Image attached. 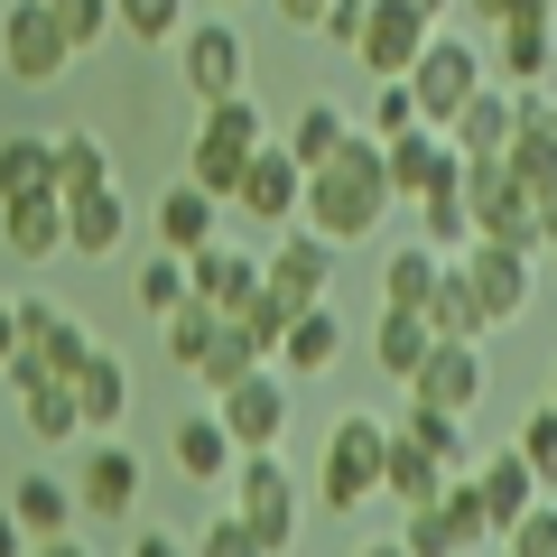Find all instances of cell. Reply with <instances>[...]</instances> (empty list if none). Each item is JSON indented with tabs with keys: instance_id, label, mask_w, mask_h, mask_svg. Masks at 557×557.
<instances>
[{
	"instance_id": "cell-1",
	"label": "cell",
	"mask_w": 557,
	"mask_h": 557,
	"mask_svg": "<svg viewBox=\"0 0 557 557\" xmlns=\"http://www.w3.org/2000/svg\"><path fill=\"white\" fill-rule=\"evenodd\" d=\"M391 205H399V186H391V149H381L372 131H354L325 168H307V205H298V223H317V233L344 251V242H372L381 223H391Z\"/></svg>"
},
{
	"instance_id": "cell-2",
	"label": "cell",
	"mask_w": 557,
	"mask_h": 557,
	"mask_svg": "<svg viewBox=\"0 0 557 557\" xmlns=\"http://www.w3.org/2000/svg\"><path fill=\"white\" fill-rule=\"evenodd\" d=\"M260 149H270V121H260V102H251V94H223V102H205V112H196V139H186V177H196L205 196L233 205L242 168H251Z\"/></svg>"
},
{
	"instance_id": "cell-3",
	"label": "cell",
	"mask_w": 557,
	"mask_h": 557,
	"mask_svg": "<svg viewBox=\"0 0 557 557\" xmlns=\"http://www.w3.org/2000/svg\"><path fill=\"white\" fill-rule=\"evenodd\" d=\"M483 84H493V57H483L465 28H437V38L418 47V65H409V94H418V121H428V131H446Z\"/></svg>"
},
{
	"instance_id": "cell-4",
	"label": "cell",
	"mask_w": 557,
	"mask_h": 557,
	"mask_svg": "<svg viewBox=\"0 0 557 557\" xmlns=\"http://www.w3.org/2000/svg\"><path fill=\"white\" fill-rule=\"evenodd\" d=\"M233 511L260 530V548L288 557L298 548V520H307V483L278 465V446H251V456L233 465Z\"/></svg>"
},
{
	"instance_id": "cell-5",
	"label": "cell",
	"mask_w": 557,
	"mask_h": 557,
	"mask_svg": "<svg viewBox=\"0 0 557 557\" xmlns=\"http://www.w3.org/2000/svg\"><path fill=\"white\" fill-rule=\"evenodd\" d=\"M381 456H391V428H381V418H362V409L335 418V428H325V456H317V502L354 520L362 502L381 493Z\"/></svg>"
},
{
	"instance_id": "cell-6",
	"label": "cell",
	"mask_w": 557,
	"mask_h": 557,
	"mask_svg": "<svg viewBox=\"0 0 557 557\" xmlns=\"http://www.w3.org/2000/svg\"><path fill=\"white\" fill-rule=\"evenodd\" d=\"M483 539H493V511H483L474 474H446L437 502H409V520H399V548L409 557H474Z\"/></svg>"
},
{
	"instance_id": "cell-7",
	"label": "cell",
	"mask_w": 557,
	"mask_h": 557,
	"mask_svg": "<svg viewBox=\"0 0 557 557\" xmlns=\"http://www.w3.org/2000/svg\"><path fill=\"white\" fill-rule=\"evenodd\" d=\"M465 205H474V242H502V251L539 260V196L502 159H465Z\"/></svg>"
},
{
	"instance_id": "cell-8",
	"label": "cell",
	"mask_w": 557,
	"mask_h": 557,
	"mask_svg": "<svg viewBox=\"0 0 557 557\" xmlns=\"http://www.w3.org/2000/svg\"><path fill=\"white\" fill-rule=\"evenodd\" d=\"M0 65L20 84H57L65 65H75V38L57 28L47 0H0Z\"/></svg>"
},
{
	"instance_id": "cell-9",
	"label": "cell",
	"mask_w": 557,
	"mask_h": 557,
	"mask_svg": "<svg viewBox=\"0 0 557 557\" xmlns=\"http://www.w3.org/2000/svg\"><path fill=\"white\" fill-rule=\"evenodd\" d=\"M335 270H344V251L317 233V223H278V242H270V260H260V278H270L278 298H298V307H325V288H335Z\"/></svg>"
},
{
	"instance_id": "cell-10",
	"label": "cell",
	"mask_w": 557,
	"mask_h": 557,
	"mask_svg": "<svg viewBox=\"0 0 557 557\" xmlns=\"http://www.w3.org/2000/svg\"><path fill=\"white\" fill-rule=\"evenodd\" d=\"M483 391H493V381H483V344H465V335H437L428 362L409 372V399L418 409H446V418H474Z\"/></svg>"
},
{
	"instance_id": "cell-11",
	"label": "cell",
	"mask_w": 557,
	"mask_h": 557,
	"mask_svg": "<svg viewBox=\"0 0 557 557\" xmlns=\"http://www.w3.org/2000/svg\"><path fill=\"white\" fill-rule=\"evenodd\" d=\"M437 38V20L428 10H409V0H372V20H362V38H354V65L372 84H391V75H409L418 65V47Z\"/></svg>"
},
{
	"instance_id": "cell-12",
	"label": "cell",
	"mask_w": 557,
	"mask_h": 557,
	"mask_svg": "<svg viewBox=\"0 0 557 557\" xmlns=\"http://www.w3.org/2000/svg\"><path fill=\"white\" fill-rule=\"evenodd\" d=\"M465 278H474V298H483V317L493 325H520L530 317V298H539V260L530 251H502V242H465Z\"/></svg>"
},
{
	"instance_id": "cell-13",
	"label": "cell",
	"mask_w": 557,
	"mask_h": 557,
	"mask_svg": "<svg viewBox=\"0 0 557 557\" xmlns=\"http://www.w3.org/2000/svg\"><path fill=\"white\" fill-rule=\"evenodd\" d=\"M391 149V186H399V205H428V196H446V186H465V149L446 131H399V139H381Z\"/></svg>"
},
{
	"instance_id": "cell-14",
	"label": "cell",
	"mask_w": 557,
	"mask_h": 557,
	"mask_svg": "<svg viewBox=\"0 0 557 557\" xmlns=\"http://www.w3.org/2000/svg\"><path fill=\"white\" fill-rule=\"evenodd\" d=\"M233 205L260 223V233H278V223H298V205H307V168L288 159V139H270L251 168H242V186H233Z\"/></svg>"
},
{
	"instance_id": "cell-15",
	"label": "cell",
	"mask_w": 557,
	"mask_h": 557,
	"mask_svg": "<svg viewBox=\"0 0 557 557\" xmlns=\"http://www.w3.org/2000/svg\"><path fill=\"white\" fill-rule=\"evenodd\" d=\"M214 409H223V428H233V446L251 456V446H278V437H288V418H298V399L278 391V372L260 362V372H242L233 391L214 399Z\"/></svg>"
},
{
	"instance_id": "cell-16",
	"label": "cell",
	"mask_w": 557,
	"mask_h": 557,
	"mask_svg": "<svg viewBox=\"0 0 557 557\" xmlns=\"http://www.w3.org/2000/svg\"><path fill=\"white\" fill-rule=\"evenodd\" d=\"M177 75H186V94H196V102L242 94V38L223 20H186L177 28Z\"/></svg>"
},
{
	"instance_id": "cell-17",
	"label": "cell",
	"mask_w": 557,
	"mask_h": 557,
	"mask_svg": "<svg viewBox=\"0 0 557 557\" xmlns=\"http://www.w3.org/2000/svg\"><path fill=\"white\" fill-rule=\"evenodd\" d=\"M75 502H84L94 520H131V511H139V456H131V437H94V446H84Z\"/></svg>"
},
{
	"instance_id": "cell-18",
	"label": "cell",
	"mask_w": 557,
	"mask_h": 557,
	"mask_svg": "<svg viewBox=\"0 0 557 557\" xmlns=\"http://www.w3.org/2000/svg\"><path fill=\"white\" fill-rule=\"evenodd\" d=\"M20 325H28V354H38L57 381H75L84 362H94V325H84V307H57V298H20Z\"/></svg>"
},
{
	"instance_id": "cell-19",
	"label": "cell",
	"mask_w": 557,
	"mask_h": 557,
	"mask_svg": "<svg viewBox=\"0 0 557 557\" xmlns=\"http://www.w3.org/2000/svg\"><path fill=\"white\" fill-rule=\"evenodd\" d=\"M121 242H131V196H121V186L65 196V251L75 260H121Z\"/></svg>"
},
{
	"instance_id": "cell-20",
	"label": "cell",
	"mask_w": 557,
	"mask_h": 557,
	"mask_svg": "<svg viewBox=\"0 0 557 557\" xmlns=\"http://www.w3.org/2000/svg\"><path fill=\"white\" fill-rule=\"evenodd\" d=\"M149 233H159V251H205V242H223V196H205L196 177H177L149 205Z\"/></svg>"
},
{
	"instance_id": "cell-21",
	"label": "cell",
	"mask_w": 557,
	"mask_h": 557,
	"mask_svg": "<svg viewBox=\"0 0 557 557\" xmlns=\"http://www.w3.org/2000/svg\"><path fill=\"white\" fill-rule=\"evenodd\" d=\"M168 456H177L186 483H233L242 446H233V428H223V409H186V418H177V437H168Z\"/></svg>"
},
{
	"instance_id": "cell-22",
	"label": "cell",
	"mask_w": 557,
	"mask_h": 557,
	"mask_svg": "<svg viewBox=\"0 0 557 557\" xmlns=\"http://www.w3.org/2000/svg\"><path fill=\"white\" fill-rule=\"evenodd\" d=\"M474 493H483V511H493V539H502L539 493H548V483H539V465L520 456V446H502V456H474Z\"/></svg>"
},
{
	"instance_id": "cell-23",
	"label": "cell",
	"mask_w": 557,
	"mask_h": 557,
	"mask_svg": "<svg viewBox=\"0 0 557 557\" xmlns=\"http://www.w3.org/2000/svg\"><path fill=\"white\" fill-rule=\"evenodd\" d=\"M75 409H84V437H121V418H131V362L94 344V362L75 372Z\"/></svg>"
},
{
	"instance_id": "cell-24",
	"label": "cell",
	"mask_w": 557,
	"mask_h": 557,
	"mask_svg": "<svg viewBox=\"0 0 557 557\" xmlns=\"http://www.w3.org/2000/svg\"><path fill=\"white\" fill-rule=\"evenodd\" d=\"M511 131H520V102H511V84H483V94L465 102L456 121H446V139H456L465 159H502V149H511Z\"/></svg>"
},
{
	"instance_id": "cell-25",
	"label": "cell",
	"mask_w": 557,
	"mask_h": 557,
	"mask_svg": "<svg viewBox=\"0 0 557 557\" xmlns=\"http://www.w3.org/2000/svg\"><path fill=\"white\" fill-rule=\"evenodd\" d=\"M186 288H196L205 307H223V317H233V307L260 288V260L233 251V242H205V251H186Z\"/></svg>"
},
{
	"instance_id": "cell-26",
	"label": "cell",
	"mask_w": 557,
	"mask_h": 557,
	"mask_svg": "<svg viewBox=\"0 0 557 557\" xmlns=\"http://www.w3.org/2000/svg\"><path fill=\"white\" fill-rule=\"evenodd\" d=\"M10 511H20V530H28V539H65L84 502H75V483H57V474L38 465V474H20V483H10Z\"/></svg>"
},
{
	"instance_id": "cell-27",
	"label": "cell",
	"mask_w": 557,
	"mask_h": 557,
	"mask_svg": "<svg viewBox=\"0 0 557 557\" xmlns=\"http://www.w3.org/2000/svg\"><path fill=\"white\" fill-rule=\"evenodd\" d=\"M0 242L20 260H57L65 251V196H20V205H0Z\"/></svg>"
},
{
	"instance_id": "cell-28",
	"label": "cell",
	"mask_w": 557,
	"mask_h": 557,
	"mask_svg": "<svg viewBox=\"0 0 557 557\" xmlns=\"http://www.w3.org/2000/svg\"><path fill=\"white\" fill-rule=\"evenodd\" d=\"M20 196H57V139L38 131L0 139V205H20Z\"/></svg>"
},
{
	"instance_id": "cell-29",
	"label": "cell",
	"mask_w": 557,
	"mask_h": 557,
	"mask_svg": "<svg viewBox=\"0 0 557 557\" xmlns=\"http://www.w3.org/2000/svg\"><path fill=\"white\" fill-rule=\"evenodd\" d=\"M428 325H437V335H465V344L493 335V317H483V298H474V278H465V260H446V270H437V288H428Z\"/></svg>"
},
{
	"instance_id": "cell-30",
	"label": "cell",
	"mask_w": 557,
	"mask_h": 557,
	"mask_svg": "<svg viewBox=\"0 0 557 557\" xmlns=\"http://www.w3.org/2000/svg\"><path fill=\"white\" fill-rule=\"evenodd\" d=\"M20 418H28V437H38V446H75V437H84L75 381H57V372H47V381H28V391H20Z\"/></svg>"
},
{
	"instance_id": "cell-31",
	"label": "cell",
	"mask_w": 557,
	"mask_h": 557,
	"mask_svg": "<svg viewBox=\"0 0 557 557\" xmlns=\"http://www.w3.org/2000/svg\"><path fill=\"white\" fill-rule=\"evenodd\" d=\"M437 483H446V465L428 456V446L409 437V428H391V456H381V493L409 511V502H437Z\"/></svg>"
},
{
	"instance_id": "cell-32",
	"label": "cell",
	"mask_w": 557,
	"mask_h": 557,
	"mask_svg": "<svg viewBox=\"0 0 557 557\" xmlns=\"http://www.w3.org/2000/svg\"><path fill=\"white\" fill-rule=\"evenodd\" d=\"M428 344H437V325L418 317V307H381V325H372V362L391 381H409L418 362H428Z\"/></svg>"
},
{
	"instance_id": "cell-33",
	"label": "cell",
	"mask_w": 557,
	"mask_h": 557,
	"mask_svg": "<svg viewBox=\"0 0 557 557\" xmlns=\"http://www.w3.org/2000/svg\"><path fill=\"white\" fill-rule=\"evenodd\" d=\"M344 354V317L335 307H298V325L278 335V372H325Z\"/></svg>"
},
{
	"instance_id": "cell-34",
	"label": "cell",
	"mask_w": 557,
	"mask_h": 557,
	"mask_svg": "<svg viewBox=\"0 0 557 557\" xmlns=\"http://www.w3.org/2000/svg\"><path fill=\"white\" fill-rule=\"evenodd\" d=\"M446 251H428V242H399L391 260H381V307H418L428 317V288H437Z\"/></svg>"
},
{
	"instance_id": "cell-35",
	"label": "cell",
	"mask_w": 557,
	"mask_h": 557,
	"mask_svg": "<svg viewBox=\"0 0 557 557\" xmlns=\"http://www.w3.org/2000/svg\"><path fill=\"white\" fill-rule=\"evenodd\" d=\"M278 139H288V159H298V168H325L344 139H354V112H344V102H307V112L288 121Z\"/></svg>"
},
{
	"instance_id": "cell-36",
	"label": "cell",
	"mask_w": 557,
	"mask_h": 557,
	"mask_svg": "<svg viewBox=\"0 0 557 557\" xmlns=\"http://www.w3.org/2000/svg\"><path fill=\"white\" fill-rule=\"evenodd\" d=\"M260 362H270V354H260V344H251V325H242V317H223L214 325V344H205V362H196V381H205V391H233V381L242 372H260Z\"/></svg>"
},
{
	"instance_id": "cell-37",
	"label": "cell",
	"mask_w": 557,
	"mask_h": 557,
	"mask_svg": "<svg viewBox=\"0 0 557 557\" xmlns=\"http://www.w3.org/2000/svg\"><path fill=\"white\" fill-rule=\"evenodd\" d=\"M94 186H112L102 131H57V196H94Z\"/></svg>"
},
{
	"instance_id": "cell-38",
	"label": "cell",
	"mask_w": 557,
	"mask_h": 557,
	"mask_svg": "<svg viewBox=\"0 0 557 557\" xmlns=\"http://www.w3.org/2000/svg\"><path fill=\"white\" fill-rule=\"evenodd\" d=\"M493 57H502V84H548L557 28H493Z\"/></svg>"
},
{
	"instance_id": "cell-39",
	"label": "cell",
	"mask_w": 557,
	"mask_h": 557,
	"mask_svg": "<svg viewBox=\"0 0 557 557\" xmlns=\"http://www.w3.org/2000/svg\"><path fill=\"white\" fill-rule=\"evenodd\" d=\"M399 428H409V437L428 446V456H437L446 474H474V446H465V418H446V409H418V399H409V418H399Z\"/></svg>"
},
{
	"instance_id": "cell-40",
	"label": "cell",
	"mask_w": 557,
	"mask_h": 557,
	"mask_svg": "<svg viewBox=\"0 0 557 557\" xmlns=\"http://www.w3.org/2000/svg\"><path fill=\"white\" fill-rule=\"evenodd\" d=\"M131 288H139V307H149V317H177L186 298H196V288H186V251H149L131 270Z\"/></svg>"
},
{
	"instance_id": "cell-41",
	"label": "cell",
	"mask_w": 557,
	"mask_h": 557,
	"mask_svg": "<svg viewBox=\"0 0 557 557\" xmlns=\"http://www.w3.org/2000/svg\"><path fill=\"white\" fill-rule=\"evenodd\" d=\"M418 242H428V251H446V260L474 242V205H465V186H446V196L418 205Z\"/></svg>"
},
{
	"instance_id": "cell-42",
	"label": "cell",
	"mask_w": 557,
	"mask_h": 557,
	"mask_svg": "<svg viewBox=\"0 0 557 557\" xmlns=\"http://www.w3.org/2000/svg\"><path fill=\"white\" fill-rule=\"evenodd\" d=\"M112 28H131L139 47H177V28H186V0H112Z\"/></svg>"
},
{
	"instance_id": "cell-43",
	"label": "cell",
	"mask_w": 557,
	"mask_h": 557,
	"mask_svg": "<svg viewBox=\"0 0 557 557\" xmlns=\"http://www.w3.org/2000/svg\"><path fill=\"white\" fill-rule=\"evenodd\" d=\"M233 317H242V325H251V344H260V354H270V362H278V335H288V325H298V298H278L270 278H260L251 298H242V307H233Z\"/></svg>"
},
{
	"instance_id": "cell-44",
	"label": "cell",
	"mask_w": 557,
	"mask_h": 557,
	"mask_svg": "<svg viewBox=\"0 0 557 557\" xmlns=\"http://www.w3.org/2000/svg\"><path fill=\"white\" fill-rule=\"evenodd\" d=\"M214 325H223V307L186 298L177 317H168V362H177V372H196V362H205V344H214Z\"/></svg>"
},
{
	"instance_id": "cell-45",
	"label": "cell",
	"mask_w": 557,
	"mask_h": 557,
	"mask_svg": "<svg viewBox=\"0 0 557 557\" xmlns=\"http://www.w3.org/2000/svg\"><path fill=\"white\" fill-rule=\"evenodd\" d=\"M362 131H372V139H399V131H418V94H409V75L372 84V112H362Z\"/></svg>"
},
{
	"instance_id": "cell-46",
	"label": "cell",
	"mask_w": 557,
	"mask_h": 557,
	"mask_svg": "<svg viewBox=\"0 0 557 557\" xmlns=\"http://www.w3.org/2000/svg\"><path fill=\"white\" fill-rule=\"evenodd\" d=\"M502 557H557V502H548V493L502 530Z\"/></svg>"
},
{
	"instance_id": "cell-47",
	"label": "cell",
	"mask_w": 557,
	"mask_h": 557,
	"mask_svg": "<svg viewBox=\"0 0 557 557\" xmlns=\"http://www.w3.org/2000/svg\"><path fill=\"white\" fill-rule=\"evenodd\" d=\"M456 10L483 28H557V0H456Z\"/></svg>"
},
{
	"instance_id": "cell-48",
	"label": "cell",
	"mask_w": 557,
	"mask_h": 557,
	"mask_svg": "<svg viewBox=\"0 0 557 557\" xmlns=\"http://www.w3.org/2000/svg\"><path fill=\"white\" fill-rule=\"evenodd\" d=\"M196 557H270V548H260V530H251L242 511H214V520L196 530Z\"/></svg>"
},
{
	"instance_id": "cell-49",
	"label": "cell",
	"mask_w": 557,
	"mask_h": 557,
	"mask_svg": "<svg viewBox=\"0 0 557 557\" xmlns=\"http://www.w3.org/2000/svg\"><path fill=\"white\" fill-rule=\"evenodd\" d=\"M47 10H57V28L75 38V57H84V47H102V38H112V0H47Z\"/></svg>"
},
{
	"instance_id": "cell-50",
	"label": "cell",
	"mask_w": 557,
	"mask_h": 557,
	"mask_svg": "<svg viewBox=\"0 0 557 557\" xmlns=\"http://www.w3.org/2000/svg\"><path fill=\"white\" fill-rule=\"evenodd\" d=\"M520 456H530L539 483L557 493V399H539V409H530V428H520Z\"/></svg>"
},
{
	"instance_id": "cell-51",
	"label": "cell",
	"mask_w": 557,
	"mask_h": 557,
	"mask_svg": "<svg viewBox=\"0 0 557 557\" xmlns=\"http://www.w3.org/2000/svg\"><path fill=\"white\" fill-rule=\"evenodd\" d=\"M362 20H372V0H335V10H325V20H317V38H325V47H344V57H354Z\"/></svg>"
},
{
	"instance_id": "cell-52",
	"label": "cell",
	"mask_w": 557,
	"mask_h": 557,
	"mask_svg": "<svg viewBox=\"0 0 557 557\" xmlns=\"http://www.w3.org/2000/svg\"><path fill=\"white\" fill-rule=\"evenodd\" d=\"M131 557H196V530H139Z\"/></svg>"
},
{
	"instance_id": "cell-53",
	"label": "cell",
	"mask_w": 557,
	"mask_h": 557,
	"mask_svg": "<svg viewBox=\"0 0 557 557\" xmlns=\"http://www.w3.org/2000/svg\"><path fill=\"white\" fill-rule=\"evenodd\" d=\"M325 10H335V0H278V28H307V38H317Z\"/></svg>"
},
{
	"instance_id": "cell-54",
	"label": "cell",
	"mask_w": 557,
	"mask_h": 557,
	"mask_svg": "<svg viewBox=\"0 0 557 557\" xmlns=\"http://www.w3.org/2000/svg\"><path fill=\"white\" fill-rule=\"evenodd\" d=\"M28 344V325H20V298H0V372H10V354Z\"/></svg>"
},
{
	"instance_id": "cell-55",
	"label": "cell",
	"mask_w": 557,
	"mask_h": 557,
	"mask_svg": "<svg viewBox=\"0 0 557 557\" xmlns=\"http://www.w3.org/2000/svg\"><path fill=\"white\" fill-rule=\"evenodd\" d=\"M28 548H38V539H28V530H20V511L0 502V557H28Z\"/></svg>"
},
{
	"instance_id": "cell-56",
	"label": "cell",
	"mask_w": 557,
	"mask_h": 557,
	"mask_svg": "<svg viewBox=\"0 0 557 557\" xmlns=\"http://www.w3.org/2000/svg\"><path fill=\"white\" fill-rule=\"evenodd\" d=\"M28 557H94V548H84V539L65 530V539H38V548H28Z\"/></svg>"
},
{
	"instance_id": "cell-57",
	"label": "cell",
	"mask_w": 557,
	"mask_h": 557,
	"mask_svg": "<svg viewBox=\"0 0 557 557\" xmlns=\"http://www.w3.org/2000/svg\"><path fill=\"white\" fill-rule=\"evenodd\" d=\"M354 557H409V548H399V539H372V548H354Z\"/></svg>"
},
{
	"instance_id": "cell-58",
	"label": "cell",
	"mask_w": 557,
	"mask_h": 557,
	"mask_svg": "<svg viewBox=\"0 0 557 557\" xmlns=\"http://www.w3.org/2000/svg\"><path fill=\"white\" fill-rule=\"evenodd\" d=\"M409 10H428V20H446V10H456V0H409Z\"/></svg>"
},
{
	"instance_id": "cell-59",
	"label": "cell",
	"mask_w": 557,
	"mask_h": 557,
	"mask_svg": "<svg viewBox=\"0 0 557 557\" xmlns=\"http://www.w3.org/2000/svg\"><path fill=\"white\" fill-rule=\"evenodd\" d=\"M539 260H548V270H557V242H548V251H539Z\"/></svg>"
},
{
	"instance_id": "cell-60",
	"label": "cell",
	"mask_w": 557,
	"mask_h": 557,
	"mask_svg": "<svg viewBox=\"0 0 557 557\" xmlns=\"http://www.w3.org/2000/svg\"><path fill=\"white\" fill-rule=\"evenodd\" d=\"M548 399H557V362H548Z\"/></svg>"
},
{
	"instance_id": "cell-61",
	"label": "cell",
	"mask_w": 557,
	"mask_h": 557,
	"mask_svg": "<svg viewBox=\"0 0 557 557\" xmlns=\"http://www.w3.org/2000/svg\"><path fill=\"white\" fill-rule=\"evenodd\" d=\"M223 10H233V0H223Z\"/></svg>"
}]
</instances>
